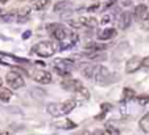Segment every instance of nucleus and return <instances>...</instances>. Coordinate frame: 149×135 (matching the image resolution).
I'll return each instance as SVG.
<instances>
[{
	"label": "nucleus",
	"instance_id": "obj_1",
	"mask_svg": "<svg viewBox=\"0 0 149 135\" xmlns=\"http://www.w3.org/2000/svg\"><path fill=\"white\" fill-rule=\"evenodd\" d=\"M112 73L110 72L107 67L104 66H96L95 67V72H94V77H95V83L100 87H104V85L110 84V83L113 82L112 79Z\"/></svg>",
	"mask_w": 149,
	"mask_h": 135
},
{
	"label": "nucleus",
	"instance_id": "obj_2",
	"mask_svg": "<svg viewBox=\"0 0 149 135\" xmlns=\"http://www.w3.org/2000/svg\"><path fill=\"white\" fill-rule=\"evenodd\" d=\"M32 53L37 54L41 58H50L56 53V47L50 41H41L37 45H34V47L32 49Z\"/></svg>",
	"mask_w": 149,
	"mask_h": 135
},
{
	"label": "nucleus",
	"instance_id": "obj_3",
	"mask_svg": "<svg viewBox=\"0 0 149 135\" xmlns=\"http://www.w3.org/2000/svg\"><path fill=\"white\" fill-rule=\"evenodd\" d=\"M6 82L8 83V85L12 88V89H19V88L25 85V82H24L23 76L20 75V73L15 72V71H11V72L7 73Z\"/></svg>",
	"mask_w": 149,
	"mask_h": 135
},
{
	"label": "nucleus",
	"instance_id": "obj_4",
	"mask_svg": "<svg viewBox=\"0 0 149 135\" xmlns=\"http://www.w3.org/2000/svg\"><path fill=\"white\" fill-rule=\"evenodd\" d=\"M46 29H48L49 33H50L57 41H59V42L65 40L69 34L65 26L59 25V24H50V25L46 26Z\"/></svg>",
	"mask_w": 149,
	"mask_h": 135
},
{
	"label": "nucleus",
	"instance_id": "obj_5",
	"mask_svg": "<svg viewBox=\"0 0 149 135\" xmlns=\"http://www.w3.org/2000/svg\"><path fill=\"white\" fill-rule=\"evenodd\" d=\"M53 64H54V68L61 70V71L68 72V73H70L71 70L74 68V62L70 59H61V58H58V59H54Z\"/></svg>",
	"mask_w": 149,
	"mask_h": 135
},
{
	"label": "nucleus",
	"instance_id": "obj_6",
	"mask_svg": "<svg viewBox=\"0 0 149 135\" xmlns=\"http://www.w3.org/2000/svg\"><path fill=\"white\" fill-rule=\"evenodd\" d=\"M33 80L40 84H50L52 83V75L50 72L48 71H44V70H37L33 72Z\"/></svg>",
	"mask_w": 149,
	"mask_h": 135
},
{
	"label": "nucleus",
	"instance_id": "obj_7",
	"mask_svg": "<svg viewBox=\"0 0 149 135\" xmlns=\"http://www.w3.org/2000/svg\"><path fill=\"white\" fill-rule=\"evenodd\" d=\"M0 62L3 64H19V63H28L26 59H23V58H17L15 55H9V54H4L0 53Z\"/></svg>",
	"mask_w": 149,
	"mask_h": 135
},
{
	"label": "nucleus",
	"instance_id": "obj_8",
	"mask_svg": "<svg viewBox=\"0 0 149 135\" xmlns=\"http://www.w3.org/2000/svg\"><path fill=\"white\" fill-rule=\"evenodd\" d=\"M141 58L140 56H132L131 59H128L125 64V72L127 73H133L141 67Z\"/></svg>",
	"mask_w": 149,
	"mask_h": 135
},
{
	"label": "nucleus",
	"instance_id": "obj_9",
	"mask_svg": "<svg viewBox=\"0 0 149 135\" xmlns=\"http://www.w3.org/2000/svg\"><path fill=\"white\" fill-rule=\"evenodd\" d=\"M131 23H132V13L131 12H123L119 17V28L121 30H125L131 26Z\"/></svg>",
	"mask_w": 149,
	"mask_h": 135
},
{
	"label": "nucleus",
	"instance_id": "obj_10",
	"mask_svg": "<svg viewBox=\"0 0 149 135\" xmlns=\"http://www.w3.org/2000/svg\"><path fill=\"white\" fill-rule=\"evenodd\" d=\"M61 85L63 89L69 90V92H75L79 87H82V83L77 79H65L61 83Z\"/></svg>",
	"mask_w": 149,
	"mask_h": 135
},
{
	"label": "nucleus",
	"instance_id": "obj_11",
	"mask_svg": "<svg viewBox=\"0 0 149 135\" xmlns=\"http://www.w3.org/2000/svg\"><path fill=\"white\" fill-rule=\"evenodd\" d=\"M77 42H78V36H77V33L68 34V37H66L65 40L61 41V49L62 50H68V49L73 47L74 45H77Z\"/></svg>",
	"mask_w": 149,
	"mask_h": 135
},
{
	"label": "nucleus",
	"instance_id": "obj_12",
	"mask_svg": "<svg viewBox=\"0 0 149 135\" xmlns=\"http://www.w3.org/2000/svg\"><path fill=\"white\" fill-rule=\"evenodd\" d=\"M71 8V3L68 0H61V1H57L53 7V11L56 13H62V12H68Z\"/></svg>",
	"mask_w": 149,
	"mask_h": 135
},
{
	"label": "nucleus",
	"instance_id": "obj_13",
	"mask_svg": "<svg viewBox=\"0 0 149 135\" xmlns=\"http://www.w3.org/2000/svg\"><path fill=\"white\" fill-rule=\"evenodd\" d=\"M116 34H118L116 33V29L107 28V29H103V30L98 34V38L100 41H108V40H111V38H113Z\"/></svg>",
	"mask_w": 149,
	"mask_h": 135
},
{
	"label": "nucleus",
	"instance_id": "obj_14",
	"mask_svg": "<svg viewBox=\"0 0 149 135\" xmlns=\"http://www.w3.org/2000/svg\"><path fill=\"white\" fill-rule=\"evenodd\" d=\"M79 23L82 26H87V28H95L98 25V20L93 16H82L79 17Z\"/></svg>",
	"mask_w": 149,
	"mask_h": 135
},
{
	"label": "nucleus",
	"instance_id": "obj_15",
	"mask_svg": "<svg viewBox=\"0 0 149 135\" xmlns=\"http://www.w3.org/2000/svg\"><path fill=\"white\" fill-rule=\"evenodd\" d=\"M77 106V101L73 99L70 100H66L65 102H62L61 104V110H62V114H69L71 113Z\"/></svg>",
	"mask_w": 149,
	"mask_h": 135
},
{
	"label": "nucleus",
	"instance_id": "obj_16",
	"mask_svg": "<svg viewBox=\"0 0 149 135\" xmlns=\"http://www.w3.org/2000/svg\"><path fill=\"white\" fill-rule=\"evenodd\" d=\"M107 49L106 43H99V42H90L84 46V50L90 51V53H96V51H103Z\"/></svg>",
	"mask_w": 149,
	"mask_h": 135
},
{
	"label": "nucleus",
	"instance_id": "obj_17",
	"mask_svg": "<svg viewBox=\"0 0 149 135\" xmlns=\"http://www.w3.org/2000/svg\"><path fill=\"white\" fill-rule=\"evenodd\" d=\"M148 13V7L145 4H139L135 7V17L136 20H143L145 14Z\"/></svg>",
	"mask_w": 149,
	"mask_h": 135
},
{
	"label": "nucleus",
	"instance_id": "obj_18",
	"mask_svg": "<svg viewBox=\"0 0 149 135\" xmlns=\"http://www.w3.org/2000/svg\"><path fill=\"white\" fill-rule=\"evenodd\" d=\"M49 4H50V0H33L32 1V7L36 11H44L49 7Z\"/></svg>",
	"mask_w": 149,
	"mask_h": 135
},
{
	"label": "nucleus",
	"instance_id": "obj_19",
	"mask_svg": "<svg viewBox=\"0 0 149 135\" xmlns=\"http://www.w3.org/2000/svg\"><path fill=\"white\" fill-rule=\"evenodd\" d=\"M48 113L53 117H59L62 115V110H61V105L59 104H49L48 105Z\"/></svg>",
	"mask_w": 149,
	"mask_h": 135
},
{
	"label": "nucleus",
	"instance_id": "obj_20",
	"mask_svg": "<svg viewBox=\"0 0 149 135\" xmlns=\"http://www.w3.org/2000/svg\"><path fill=\"white\" fill-rule=\"evenodd\" d=\"M77 95V99H79V100H88L90 99V92H88V89L86 87H79L78 89L74 92Z\"/></svg>",
	"mask_w": 149,
	"mask_h": 135
},
{
	"label": "nucleus",
	"instance_id": "obj_21",
	"mask_svg": "<svg viewBox=\"0 0 149 135\" xmlns=\"http://www.w3.org/2000/svg\"><path fill=\"white\" fill-rule=\"evenodd\" d=\"M31 96L33 97L34 100H42L46 96V92L42 89V88L34 87V88H32L31 89Z\"/></svg>",
	"mask_w": 149,
	"mask_h": 135
},
{
	"label": "nucleus",
	"instance_id": "obj_22",
	"mask_svg": "<svg viewBox=\"0 0 149 135\" xmlns=\"http://www.w3.org/2000/svg\"><path fill=\"white\" fill-rule=\"evenodd\" d=\"M139 125H140V129L143 130L145 134H149V113H146V114H144L143 117H141Z\"/></svg>",
	"mask_w": 149,
	"mask_h": 135
},
{
	"label": "nucleus",
	"instance_id": "obj_23",
	"mask_svg": "<svg viewBox=\"0 0 149 135\" xmlns=\"http://www.w3.org/2000/svg\"><path fill=\"white\" fill-rule=\"evenodd\" d=\"M11 97H12L11 89H8V88L1 85V87H0V100L4 102H8L9 100H11Z\"/></svg>",
	"mask_w": 149,
	"mask_h": 135
},
{
	"label": "nucleus",
	"instance_id": "obj_24",
	"mask_svg": "<svg viewBox=\"0 0 149 135\" xmlns=\"http://www.w3.org/2000/svg\"><path fill=\"white\" fill-rule=\"evenodd\" d=\"M94 72H95V66H91V64H86L82 67V75L87 79H91L94 76Z\"/></svg>",
	"mask_w": 149,
	"mask_h": 135
},
{
	"label": "nucleus",
	"instance_id": "obj_25",
	"mask_svg": "<svg viewBox=\"0 0 149 135\" xmlns=\"http://www.w3.org/2000/svg\"><path fill=\"white\" fill-rule=\"evenodd\" d=\"M135 96H136V93L132 88L125 87L123 89V100L124 101H131L132 99H135Z\"/></svg>",
	"mask_w": 149,
	"mask_h": 135
},
{
	"label": "nucleus",
	"instance_id": "obj_26",
	"mask_svg": "<svg viewBox=\"0 0 149 135\" xmlns=\"http://www.w3.org/2000/svg\"><path fill=\"white\" fill-rule=\"evenodd\" d=\"M104 134H106V135H120V130H119L118 127L110 125V123H106V130H104Z\"/></svg>",
	"mask_w": 149,
	"mask_h": 135
},
{
	"label": "nucleus",
	"instance_id": "obj_27",
	"mask_svg": "<svg viewBox=\"0 0 149 135\" xmlns=\"http://www.w3.org/2000/svg\"><path fill=\"white\" fill-rule=\"evenodd\" d=\"M87 58L91 60H102V59H106V55L102 54L100 51H96V53H90L87 55Z\"/></svg>",
	"mask_w": 149,
	"mask_h": 135
},
{
	"label": "nucleus",
	"instance_id": "obj_28",
	"mask_svg": "<svg viewBox=\"0 0 149 135\" xmlns=\"http://www.w3.org/2000/svg\"><path fill=\"white\" fill-rule=\"evenodd\" d=\"M136 101H137L139 105L145 106V105L149 102V96L148 95H140V96H137V97H136Z\"/></svg>",
	"mask_w": 149,
	"mask_h": 135
},
{
	"label": "nucleus",
	"instance_id": "obj_29",
	"mask_svg": "<svg viewBox=\"0 0 149 135\" xmlns=\"http://www.w3.org/2000/svg\"><path fill=\"white\" fill-rule=\"evenodd\" d=\"M110 23H111V14H103V17H102V20H100L102 25H107Z\"/></svg>",
	"mask_w": 149,
	"mask_h": 135
},
{
	"label": "nucleus",
	"instance_id": "obj_30",
	"mask_svg": "<svg viewBox=\"0 0 149 135\" xmlns=\"http://www.w3.org/2000/svg\"><path fill=\"white\" fill-rule=\"evenodd\" d=\"M143 28L145 30H149V12L145 14V17L143 19Z\"/></svg>",
	"mask_w": 149,
	"mask_h": 135
},
{
	"label": "nucleus",
	"instance_id": "obj_31",
	"mask_svg": "<svg viewBox=\"0 0 149 135\" xmlns=\"http://www.w3.org/2000/svg\"><path fill=\"white\" fill-rule=\"evenodd\" d=\"M141 66L143 67H146V68H149V55L148 56H145L143 60H141Z\"/></svg>",
	"mask_w": 149,
	"mask_h": 135
},
{
	"label": "nucleus",
	"instance_id": "obj_32",
	"mask_svg": "<svg viewBox=\"0 0 149 135\" xmlns=\"http://www.w3.org/2000/svg\"><path fill=\"white\" fill-rule=\"evenodd\" d=\"M111 105L110 104H102V113H107L106 110H110Z\"/></svg>",
	"mask_w": 149,
	"mask_h": 135
},
{
	"label": "nucleus",
	"instance_id": "obj_33",
	"mask_svg": "<svg viewBox=\"0 0 149 135\" xmlns=\"http://www.w3.org/2000/svg\"><path fill=\"white\" fill-rule=\"evenodd\" d=\"M31 34H32V32H31V30L24 32V34H23V40H28L29 37H31Z\"/></svg>",
	"mask_w": 149,
	"mask_h": 135
},
{
	"label": "nucleus",
	"instance_id": "obj_34",
	"mask_svg": "<svg viewBox=\"0 0 149 135\" xmlns=\"http://www.w3.org/2000/svg\"><path fill=\"white\" fill-rule=\"evenodd\" d=\"M115 3H116V0H107V1H106V8H110V7L113 5Z\"/></svg>",
	"mask_w": 149,
	"mask_h": 135
},
{
	"label": "nucleus",
	"instance_id": "obj_35",
	"mask_svg": "<svg viewBox=\"0 0 149 135\" xmlns=\"http://www.w3.org/2000/svg\"><path fill=\"white\" fill-rule=\"evenodd\" d=\"M93 135H106V134H104V131H103V130H100V129H96L95 131L93 132Z\"/></svg>",
	"mask_w": 149,
	"mask_h": 135
},
{
	"label": "nucleus",
	"instance_id": "obj_36",
	"mask_svg": "<svg viewBox=\"0 0 149 135\" xmlns=\"http://www.w3.org/2000/svg\"><path fill=\"white\" fill-rule=\"evenodd\" d=\"M98 7H99V4L96 3V4H94V5L88 7V8H87V11H88V12H93V11H95V9H98Z\"/></svg>",
	"mask_w": 149,
	"mask_h": 135
},
{
	"label": "nucleus",
	"instance_id": "obj_37",
	"mask_svg": "<svg viewBox=\"0 0 149 135\" xmlns=\"http://www.w3.org/2000/svg\"><path fill=\"white\" fill-rule=\"evenodd\" d=\"M9 112H15V113H21V110L19 109V108H9Z\"/></svg>",
	"mask_w": 149,
	"mask_h": 135
},
{
	"label": "nucleus",
	"instance_id": "obj_38",
	"mask_svg": "<svg viewBox=\"0 0 149 135\" xmlns=\"http://www.w3.org/2000/svg\"><path fill=\"white\" fill-rule=\"evenodd\" d=\"M7 13H8V12H7L6 9H0V17H4Z\"/></svg>",
	"mask_w": 149,
	"mask_h": 135
},
{
	"label": "nucleus",
	"instance_id": "obj_39",
	"mask_svg": "<svg viewBox=\"0 0 149 135\" xmlns=\"http://www.w3.org/2000/svg\"><path fill=\"white\" fill-rule=\"evenodd\" d=\"M36 64L37 66H41V67H45V63H42V62H37Z\"/></svg>",
	"mask_w": 149,
	"mask_h": 135
},
{
	"label": "nucleus",
	"instance_id": "obj_40",
	"mask_svg": "<svg viewBox=\"0 0 149 135\" xmlns=\"http://www.w3.org/2000/svg\"><path fill=\"white\" fill-rule=\"evenodd\" d=\"M0 135H9L8 131H0Z\"/></svg>",
	"mask_w": 149,
	"mask_h": 135
},
{
	"label": "nucleus",
	"instance_id": "obj_41",
	"mask_svg": "<svg viewBox=\"0 0 149 135\" xmlns=\"http://www.w3.org/2000/svg\"><path fill=\"white\" fill-rule=\"evenodd\" d=\"M7 1H8V0H0V3H1V4H6Z\"/></svg>",
	"mask_w": 149,
	"mask_h": 135
},
{
	"label": "nucleus",
	"instance_id": "obj_42",
	"mask_svg": "<svg viewBox=\"0 0 149 135\" xmlns=\"http://www.w3.org/2000/svg\"><path fill=\"white\" fill-rule=\"evenodd\" d=\"M3 85V80H1V77H0V87Z\"/></svg>",
	"mask_w": 149,
	"mask_h": 135
}]
</instances>
